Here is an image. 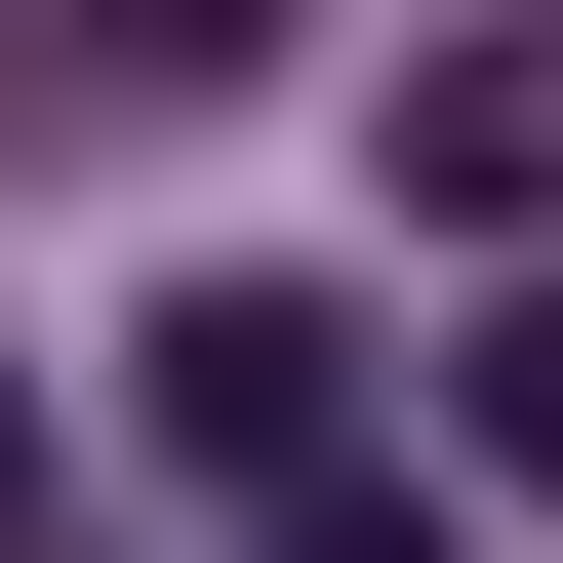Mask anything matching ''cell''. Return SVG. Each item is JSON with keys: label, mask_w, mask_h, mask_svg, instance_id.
I'll use <instances>...</instances> for the list:
<instances>
[{"label": "cell", "mask_w": 563, "mask_h": 563, "mask_svg": "<svg viewBox=\"0 0 563 563\" xmlns=\"http://www.w3.org/2000/svg\"><path fill=\"white\" fill-rule=\"evenodd\" d=\"M121 402H162L242 523H282V483H363V282H162V322H121Z\"/></svg>", "instance_id": "cell-1"}, {"label": "cell", "mask_w": 563, "mask_h": 563, "mask_svg": "<svg viewBox=\"0 0 563 563\" xmlns=\"http://www.w3.org/2000/svg\"><path fill=\"white\" fill-rule=\"evenodd\" d=\"M402 242H523V282H563V0L402 41Z\"/></svg>", "instance_id": "cell-2"}, {"label": "cell", "mask_w": 563, "mask_h": 563, "mask_svg": "<svg viewBox=\"0 0 563 563\" xmlns=\"http://www.w3.org/2000/svg\"><path fill=\"white\" fill-rule=\"evenodd\" d=\"M483 483H523V523H563V282H523V322H483Z\"/></svg>", "instance_id": "cell-3"}, {"label": "cell", "mask_w": 563, "mask_h": 563, "mask_svg": "<svg viewBox=\"0 0 563 563\" xmlns=\"http://www.w3.org/2000/svg\"><path fill=\"white\" fill-rule=\"evenodd\" d=\"M242 41H282V0H81V81H242Z\"/></svg>", "instance_id": "cell-4"}, {"label": "cell", "mask_w": 563, "mask_h": 563, "mask_svg": "<svg viewBox=\"0 0 563 563\" xmlns=\"http://www.w3.org/2000/svg\"><path fill=\"white\" fill-rule=\"evenodd\" d=\"M282 563H483V523H443V483H282Z\"/></svg>", "instance_id": "cell-5"}, {"label": "cell", "mask_w": 563, "mask_h": 563, "mask_svg": "<svg viewBox=\"0 0 563 563\" xmlns=\"http://www.w3.org/2000/svg\"><path fill=\"white\" fill-rule=\"evenodd\" d=\"M0 483H41V402H0Z\"/></svg>", "instance_id": "cell-6"}]
</instances>
